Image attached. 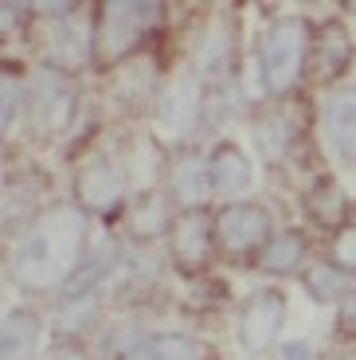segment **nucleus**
<instances>
[{
    "label": "nucleus",
    "instance_id": "obj_11",
    "mask_svg": "<svg viewBox=\"0 0 356 360\" xmlns=\"http://www.w3.org/2000/svg\"><path fill=\"white\" fill-rule=\"evenodd\" d=\"M172 227H177L172 196H165V192H141L134 204L125 207V231L134 235L137 243H149V239L172 231Z\"/></svg>",
    "mask_w": 356,
    "mask_h": 360
},
{
    "label": "nucleus",
    "instance_id": "obj_6",
    "mask_svg": "<svg viewBox=\"0 0 356 360\" xmlns=\"http://www.w3.org/2000/svg\"><path fill=\"white\" fill-rule=\"evenodd\" d=\"M215 243L227 255H255L270 243V216L262 204H227L215 216Z\"/></svg>",
    "mask_w": 356,
    "mask_h": 360
},
{
    "label": "nucleus",
    "instance_id": "obj_12",
    "mask_svg": "<svg viewBox=\"0 0 356 360\" xmlns=\"http://www.w3.org/2000/svg\"><path fill=\"white\" fill-rule=\"evenodd\" d=\"M212 172H208V157H180L172 165V176H169V196L172 204L196 212L204 207V200L212 196Z\"/></svg>",
    "mask_w": 356,
    "mask_h": 360
},
{
    "label": "nucleus",
    "instance_id": "obj_24",
    "mask_svg": "<svg viewBox=\"0 0 356 360\" xmlns=\"http://www.w3.org/2000/svg\"><path fill=\"white\" fill-rule=\"evenodd\" d=\"M341 333H348V337H356V290L348 294V302H345V309H341Z\"/></svg>",
    "mask_w": 356,
    "mask_h": 360
},
{
    "label": "nucleus",
    "instance_id": "obj_3",
    "mask_svg": "<svg viewBox=\"0 0 356 360\" xmlns=\"http://www.w3.org/2000/svg\"><path fill=\"white\" fill-rule=\"evenodd\" d=\"M165 8L160 4H129V0H106L98 4V27H94V59L117 63L141 47L149 32H157Z\"/></svg>",
    "mask_w": 356,
    "mask_h": 360
},
{
    "label": "nucleus",
    "instance_id": "obj_26",
    "mask_svg": "<svg viewBox=\"0 0 356 360\" xmlns=\"http://www.w3.org/2000/svg\"><path fill=\"white\" fill-rule=\"evenodd\" d=\"M47 360H87V356H82L79 349H55V352H51V356H47Z\"/></svg>",
    "mask_w": 356,
    "mask_h": 360
},
{
    "label": "nucleus",
    "instance_id": "obj_13",
    "mask_svg": "<svg viewBox=\"0 0 356 360\" xmlns=\"http://www.w3.org/2000/svg\"><path fill=\"white\" fill-rule=\"evenodd\" d=\"M125 360H212V349L188 333H153L137 341Z\"/></svg>",
    "mask_w": 356,
    "mask_h": 360
},
{
    "label": "nucleus",
    "instance_id": "obj_1",
    "mask_svg": "<svg viewBox=\"0 0 356 360\" xmlns=\"http://www.w3.org/2000/svg\"><path fill=\"white\" fill-rule=\"evenodd\" d=\"M87 239H90V219L82 207L59 204L51 212L32 219L12 255V278L16 286L32 290V294H47V290H63L75 278V270L87 259Z\"/></svg>",
    "mask_w": 356,
    "mask_h": 360
},
{
    "label": "nucleus",
    "instance_id": "obj_21",
    "mask_svg": "<svg viewBox=\"0 0 356 360\" xmlns=\"http://www.w3.org/2000/svg\"><path fill=\"white\" fill-rule=\"evenodd\" d=\"M305 207H310V216L321 219V224H341L345 227V192L333 184V180H321L317 188L305 196Z\"/></svg>",
    "mask_w": 356,
    "mask_h": 360
},
{
    "label": "nucleus",
    "instance_id": "obj_7",
    "mask_svg": "<svg viewBox=\"0 0 356 360\" xmlns=\"http://www.w3.org/2000/svg\"><path fill=\"white\" fill-rule=\"evenodd\" d=\"M282 317H286V297L282 290H255L243 306L239 317V345L247 352H262L274 345L278 329H282Z\"/></svg>",
    "mask_w": 356,
    "mask_h": 360
},
{
    "label": "nucleus",
    "instance_id": "obj_19",
    "mask_svg": "<svg viewBox=\"0 0 356 360\" xmlns=\"http://www.w3.org/2000/svg\"><path fill=\"white\" fill-rule=\"evenodd\" d=\"M302 286L310 290L313 302H337V297L348 294L345 270L333 266V262H310V266L302 270Z\"/></svg>",
    "mask_w": 356,
    "mask_h": 360
},
{
    "label": "nucleus",
    "instance_id": "obj_22",
    "mask_svg": "<svg viewBox=\"0 0 356 360\" xmlns=\"http://www.w3.org/2000/svg\"><path fill=\"white\" fill-rule=\"evenodd\" d=\"M333 266H341L345 274H356V224L337 227L333 235Z\"/></svg>",
    "mask_w": 356,
    "mask_h": 360
},
{
    "label": "nucleus",
    "instance_id": "obj_9",
    "mask_svg": "<svg viewBox=\"0 0 356 360\" xmlns=\"http://www.w3.org/2000/svg\"><path fill=\"white\" fill-rule=\"evenodd\" d=\"M200 114H204V86L196 75H180L160 102V126L169 137H188L196 129Z\"/></svg>",
    "mask_w": 356,
    "mask_h": 360
},
{
    "label": "nucleus",
    "instance_id": "obj_18",
    "mask_svg": "<svg viewBox=\"0 0 356 360\" xmlns=\"http://www.w3.org/2000/svg\"><path fill=\"white\" fill-rule=\"evenodd\" d=\"M313 59H317L321 82H333V79H337V75L348 67V59H352V44H348V36L341 32L337 24H329V27H325V32L317 36Z\"/></svg>",
    "mask_w": 356,
    "mask_h": 360
},
{
    "label": "nucleus",
    "instance_id": "obj_17",
    "mask_svg": "<svg viewBox=\"0 0 356 360\" xmlns=\"http://www.w3.org/2000/svg\"><path fill=\"white\" fill-rule=\"evenodd\" d=\"M302 259H305V235L302 231H278L262 247L258 266L267 270V274H290V270L302 266Z\"/></svg>",
    "mask_w": 356,
    "mask_h": 360
},
{
    "label": "nucleus",
    "instance_id": "obj_14",
    "mask_svg": "<svg viewBox=\"0 0 356 360\" xmlns=\"http://www.w3.org/2000/svg\"><path fill=\"white\" fill-rule=\"evenodd\" d=\"M208 172H212V188L223 192V196H235L250 184V161L239 145L223 141L208 153Z\"/></svg>",
    "mask_w": 356,
    "mask_h": 360
},
{
    "label": "nucleus",
    "instance_id": "obj_4",
    "mask_svg": "<svg viewBox=\"0 0 356 360\" xmlns=\"http://www.w3.org/2000/svg\"><path fill=\"white\" fill-rule=\"evenodd\" d=\"M24 110L44 129H63L75 117V86L71 75L59 67H39L24 90Z\"/></svg>",
    "mask_w": 356,
    "mask_h": 360
},
{
    "label": "nucleus",
    "instance_id": "obj_23",
    "mask_svg": "<svg viewBox=\"0 0 356 360\" xmlns=\"http://www.w3.org/2000/svg\"><path fill=\"white\" fill-rule=\"evenodd\" d=\"M0 98H4V110H0V117H4V129L12 126V117H16V94H20V86H16V75L12 71H4V82H0Z\"/></svg>",
    "mask_w": 356,
    "mask_h": 360
},
{
    "label": "nucleus",
    "instance_id": "obj_16",
    "mask_svg": "<svg viewBox=\"0 0 356 360\" xmlns=\"http://www.w3.org/2000/svg\"><path fill=\"white\" fill-rule=\"evenodd\" d=\"M4 341H0V352L4 360H36L39 349V317L32 309H12L4 317Z\"/></svg>",
    "mask_w": 356,
    "mask_h": 360
},
{
    "label": "nucleus",
    "instance_id": "obj_20",
    "mask_svg": "<svg viewBox=\"0 0 356 360\" xmlns=\"http://www.w3.org/2000/svg\"><path fill=\"white\" fill-rule=\"evenodd\" d=\"M255 141H258V149H262L267 161H278V157L290 149V141H294V126H290V117H282V114L258 117V122H255Z\"/></svg>",
    "mask_w": 356,
    "mask_h": 360
},
{
    "label": "nucleus",
    "instance_id": "obj_8",
    "mask_svg": "<svg viewBox=\"0 0 356 360\" xmlns=\"http://www.w3.org/2000/svg\"><path fill=\"white\" fill-rule=\"evenodd\" d=\"M212 239H215V224L204 207L196 212H180L177 227H172V259L184 274H200L212 262Z\"/></svg>",
    "mask_w": 356,
    "mask_h": 360
},
{
    "label": "nucleus",
    "instance_id": "obj_5",
    "mask_svg": "<svg viewBox=\"0 0 356 360\" xmlns=\"http://www.w3.org/2000/svg\"><path fill=\"white\" fill-rule=\"evenodd\" d=\"M75 196H79L82 212L117 216V207H122V200H125V169L114 157H90V161L75 172Z\"/></svg>",
    "mask_w": 356,
    "mask_h": 360
},
{
    "label": "nucleus",
    "instance_id": "obj_10",
    "mask_svg": "<svg viewBox=\"0 0 356 360\" xmlns=\"http://www.w3.org/2000/svg\"><path fill=\"white\" fill-rule=\"evenodd\" d=\"M321 129L333 157L352 165L356 161V90H333L321 106Z\"/></svg>",
    "mask_w": 356,
    "mask_h": 360
},
{
    "label": "nucleus",
    "instance_id": "obj_25",
    "mask_svg": "<svg viewBox=\"0 0 356 360\" xmlns=\"http://www.w3.org/2000/svg\"><path fill=\"white\" fill-rule=\"evenodd\" d=\"M282 356L286 360H310L313 352H310V345H305V341H282Z\"/></svg>",
    "mask_w": 356,
    "mask_h": 360
},
{
    "label": "nucleus",
    "instance_id": "obj_2",
    "mask_svg": "<svg viewBox=\"0 0 356 360\" xmlns=\"http://www.w3.org/2000/svg\"><path fill=\"white\" fill-rule=\"evenodd\" d=\"M305 63H310V27L302 20H274L262 36L258 51V71L270 98H282L302 82Z\"/></svg>",
    "mask_w": 356,
    "mask_h": 360
},
{
    "label": "nucleus",
    "instance_id": "obj_27",
    "mask_svg": "<svg viewBox=\"0 0 356 360\" xmlns=\"http://www.w3.org/2000/svg\"><path fill=\"white\" fill-rule=\"evenodd\" d=\"M341 360H356V349H352V352H345V356H341Z\"/></svg>",
    "mask_w": 356,
    "mask_h": 360
},
{
    "label": "nucleus",
    "instance_id": "obj_15",
    "mask_svg": "<svg viewBox=\"0 0 356 360\" xmlns=\"http://www.w3.org/2000/svg\"><path fill=\"white\" fill-rule=\"evenodd\" d=\"M114 262H117V247H114V239H102L98 247H90V251H87L82 266L75 270V278L67 282V286H63L59 294H63V297H71V302H82V297H87L90 290L98 286L102 278H110Z\"/></svg>",
    "mask_w": 356,
    "mask_h": 360
}]
</instances>
